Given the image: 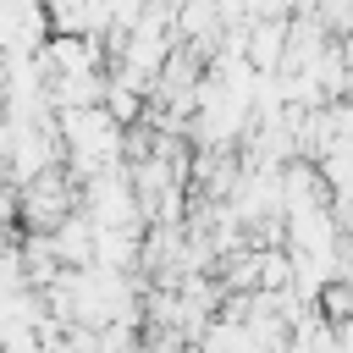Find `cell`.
Wrapping results in <instances>:
<instances>
[{"instance_id": "6da1fadb", "label": "cell", "mask_w": 353, "mask_h": 353, "mask_svg": "<svg viewBox=\"0 0 353 353\" xmlns=\"http://www.w3.org/2000/svg\"><path fill=\"white\" fill-rule=\"evenodd\" d=\"M55 143L72 165V176H105L116 165H127V132L99 110V105H83V110H55Z\"/></svg>"}]
</instances>
